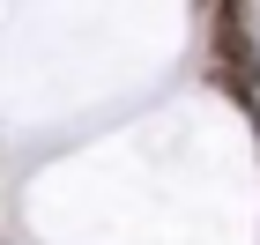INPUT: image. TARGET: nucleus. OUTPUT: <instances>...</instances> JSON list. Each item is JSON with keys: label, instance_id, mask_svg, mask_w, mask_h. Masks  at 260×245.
<instances>
[{"label": "nucleus", "instance_id": "1", "mask_svg": "<svg viewBox=\"0 0 260 245\" xmlns=\"http://www.w3.org/2000/svg\"><path fill=\"white\" fill-rule=\"evenodd\" d=\"M216 82L245 104V119L260 126V52H253V38H245L238 8H223V15H216Z\"/></svg>", "mask_w": 260, "mask_h": 245}]
</instances>
